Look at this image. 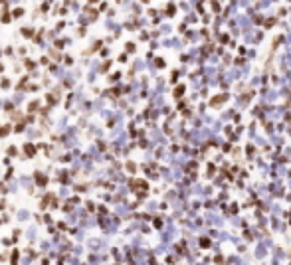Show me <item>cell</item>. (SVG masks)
Masks as SVG:
<instances>
[{"instance_id": "6da1fadb", "label": "cell", "mask_w": 291, "mask_h": 265, "mask_svg": "<svg viewBox=\"0 0 291 265\" xmlns=\"http://www.w3.org/2000/svg\"><path fill=\"white\" fill-rule=\"evenodd\" d=\"M226 99H228V95H218V97H214V99H212V101H210V105H212V107H216V105L224 103V101H226Z\"/></svg>"}, {"instance_id": "7a4b0ae2", "label": "cell", "mask_w": 291, "mask_h": 265, "mask_svg": "<svg viewBox=\"0 0 291 265\" xmlns=\"http://www.w3.org/2000/svg\"><path fill=\"white\" fill-rule=\"evenodd\" d=\"M200 245H202V247H210V239H206V237H204V239H200Z\"/></svg>"}]
</instances>
